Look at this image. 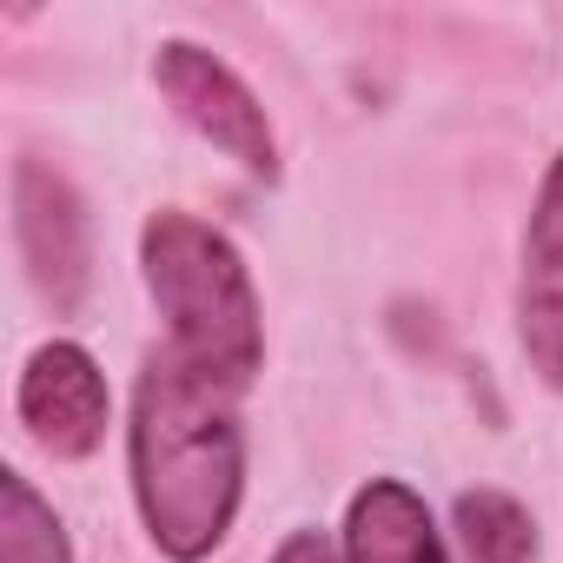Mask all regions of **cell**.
Returning a JSON list of instances; mask_svg holds the SVG:
<instances>
[{
	"label": "cell",
	"mask_w": 563,
	"mask_h": 563,
	"mask_svg": "<svg viewBox=\"0 0 563 563\" xmlns=\"http://www.w3.org/2000/svg\"><path fill=\"white\" fill-rule=\"evenodd\" d=\"M126 457L153 550L173 563H206L225 543L245 490V431L232 391L199 378L179 352H153L133 385Z\"/></svg>",
	"instance_id": "cell-1"
},
{
	"label": "cell",
	"mask_w": 563,
	"mask_h": 563,
	"mask_svg": "<svg viewBox=\"0 0 563 563\" xmlns=\"http://www.w3.org/2000/svg\"><path fill=\"white\" fill-rule=\"evenodd\" d=\"M140 265H146V292L166 319V352H179L199 378L239 398L265 365L258 292H252L239 245L192 212H153L140 232Z\"/></svg>",
	"instance_id": "cell-2"
},
{
	"label": "cell",
	"mask_w": 563,
	"mask_h": 563,
	"mask_svg": "<svg viewBox=\"0 0 563 563\" xmlns=\"http://www.w3.org/2000/svg\"><path fill=\"white\" fill-rule=\"evenodd\" d=\"M153 80H159V93L173 100V113H179L199 140H212V146H219L225 159H239L252 179H278L272 120H265L258 93H252L219 54H206V47H192V41H159Z\"/></svg>",
	"instance_id": "cell-3"
},
{
	"label": "cell",
	"mask_w": 563,
	"mask_h": 563,
	"mask_svg": "<svg viewBox=\"0 0 563 563\" xmlns=\"http://www.w3.org/2000/svg\"><path fill=\"white\" fill-rule=\"evenodd\" d=\"M14 239L27 258L34 292L67 319L80 312L87 286H93V225H87V199L67 186V173H54L47 159H21L14 166Z\"/></svg>",
	"instance_id": "cell-4"
},
{
	"label": "cell",
	"mask_w": 563,
	"mask_h": 563,
	"mask_svg": "<svg viewBox=\"0 0 563 563\" xmlns=\"http://www.w3.org/2000/svg\"><path fill=\"white\" fill-rule=\"evenodd\" d=\"M14 405H21L27 438L60 464H80V457H93L107 444L113 391H107V372L93 365V352L74 345V339H54V345H41L27 358Z\"/></svg>",
	"instance_id": "cell-5"
},
{
	"label": "cell",
	"mask_w": 563,
	"mask_h": 563,
	"mask_svg": "<svg viewBox=\"0 0 563 563\" xmlns=\"http://www.w3.org/2000/svg\"><path fill=\"white\" fill-rule=\"evenodd\" d=\"M517 339L537 378L563 398V153L543 166L530 225H523V272H517Z\"/></svg>",
	"instance_id": "cell-6"
},
{
	"label": "cell",
	"mask_w": 563,
	"mask_h": 563,
	"mask_svg": "<svg viewBox=\"0 0 563 563\" xmlns=\"http://www.w3.org/2000/svg\"><path fill=\"white\" fill-rule=\"evenodd\" d=\"M345 563H451L424 497L398 477H372L345 510Z\"/></svg>",
	"instance_id": "cell-7"
},
{
	"label": "cell",
	"mask_w": 563,
	"mask_h": 563,
	"mask_svg": "<svg viewBox=\"0 0 563 563\" xmlns=\"http://www.w3.org/2000/svg\"><path fill=\"white\" fill-rule=\"evenodd\" d=\"M451 523H457V543L471 563H530L537 556V523L510 490H464Z\"/></svg>",
	"instance_id": "cell-8"
},
{
	"label": "cell",
	"mask_w": 563,
	"mask_h": 563,
	"mask_svg": "<svg viewBox=\"0 0 563 563\" xmlns=\"http://www.w3.org/2000/svg\"><path fill=\"white\" fill-rule=\"evenodd\" d=\"M0 563H74L60 517L21 471H0Z\"/></svg>",
	"instance_id": "cell-9"
},
{
	"label": "cell",
	"mask_w": 563,
	"mask_h": 563,
	"mask_svg": "<svg viewBox=\"0 0 563 563\" xmlns=\"http://www.w3.org/2000/svg\"><path fill=\"white\" fill-rule=\"evenodd\" d=\"M272 563H339V550H332L325 530H292L286 543L272 550Z\"/></svg>",
	"instance_id": "cell-10"
}]
</instances>
